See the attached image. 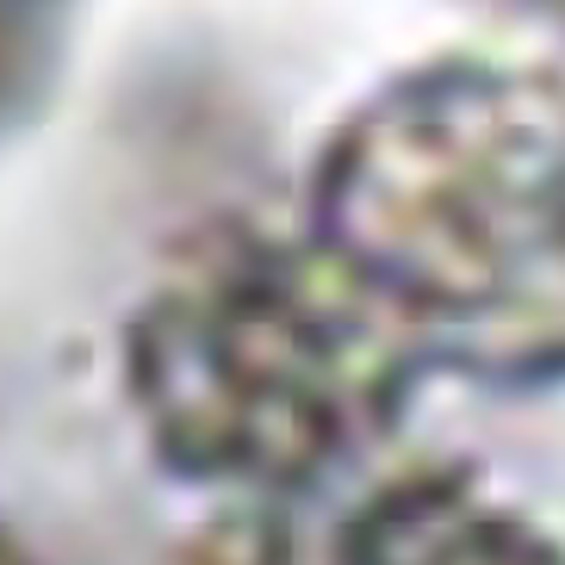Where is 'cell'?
<instances>
[{
  "mask_svg": "<svg viewBox=\"0 0 565 565\" xmlns=\"http://www.w3.org/2000/svg\"><path fill=\"white\" fill-rule=\"evenodd\" d=\"M19 44H25V0H0V87L19 68Z\"/></svg>",
  "mask_w": 565,
  "mask_h": 565,
  "instance_id": "1",
  "label": "cell"
}]
</instances>
